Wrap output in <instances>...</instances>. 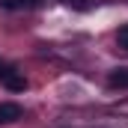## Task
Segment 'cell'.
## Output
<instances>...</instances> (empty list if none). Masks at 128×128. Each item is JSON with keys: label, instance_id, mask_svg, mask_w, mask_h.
Masks as SVG:
<instances>
[{"label": "cell", "instance_id": "cell-4", "mask_svg": "<svg viewBox=\"0 0 128 128\" xmlns=\"http://www.w3.org/2000/svg\"><path fill=\"white\" fill-rule=\"evenodd\" d=\"M107 84L113 86V90H128V68H113L110 74H107Z\"/></svg>", "mask_w": 128, "mask_h": 128}, {"label": "cell", "instance_id": "cell-2", "mask_svg": "<svg viewBox=\"0 0 128 128\" xmlns=\"http://www.w3.org/2000/svg\"><path fill=\"white\" fill-rule=\"evenodd\" d=\"M21 116H24L21 104H15V101H3V104H0V125H12V122H18Z\"/></svg>", "mask_w": 128, "mask_h": 128}, {"label": "cell", "instance_id": "cell-1", "mask_svg": "<svg viewBox=\"0 0 128 128\" xmlns=\"http://www.w3.org/2000/svg\"><path fill=\"white\" fill-rule=\"evenodd\" d=\"M0 84H3L6 90H12V92H24V90H27V78H24L21 72H15L12 66L0 74Z\"/></svg>", "mask_w": 128, "mask_h": 128}, {"label": "cell", "instance_id": "cell-7", "mask_svg": "<svg viewBox=\"0 0 128 128\" xmlns=\"http://www.w3.org/2000/svg\"><path fill=\"white\" fill-rule=\"evenodd\" d=\"M6 68H9V66H6V63H3V60H0V74H3V72H6Z\"/></svg>", "mask_w": 128, "mask_h": 128}, {"label": "cell", "instance_id": "cell-3", "mask_svg": "<svg viewBox=\"0 0 128 128\" xmlns=\"http://www.w3.org/2000/svg\"><path fill=\"white\" fill-rule=\"evenodd\" d=\"M42 0H0V9L6 12H27V9H39Z\"/></svg>", "mask_w": 128, "mask_h": 128}, {"label": "cell", "instance_id": "cell-6", "mask_svg": "<svg viewBox=\"0 0 128 128\" xmlns=\"http://www.w3.org/2000/svg\"><path fill=\"white\" fill-rule=\"evenodd\" d=\"M116 39H119V48H125V51H128V24H125V27H119Z\"/></svg>", "mask_w": 128, "mask_h": 128}, {"label": "cell", "instance_id": "cell-5", "mask_svg": "<svg viewBox=\"0 0 128 128\" xmlns=\"http://www.w3.org/2000/svg\"><path fill=\"white\" fill-rule=\"evenodd\" d=\"M63 6H72V9H78V12H86V9H92V0H60Z\"/></svg>", "mask_w": 128, "mask_h": 128}]
</instances>
